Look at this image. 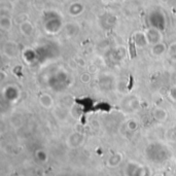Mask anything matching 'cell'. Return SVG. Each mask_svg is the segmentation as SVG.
<instances>
[{"label": "cell", "instance_id": "cell-6", "mask_svg": "<svg viewBox=\"0 0 176 176\" xmlns=\"http://www.w3.org/2000/svg\"><path fill=\"white\" fill-rule=\"evenodd\" d=\"M128 126H129V128H130V129L135 130L136 128H137L138 125H137V123H136V120H129Z\"/></svg>", "mask_w": 176, "mask_h": 176}, {"label": "cell", "instance_id": "cell-2", "mask_svg": "<svg viewBox=\"0 0 176 176\" xmlns=\"http://www.w3.org/2000/svg\"><path fill=\"white\" fill-rule=\"evenodd\" d=\"M154 117L159 122H165L168 117L167 110L162 107H156L154 109Z\"/></svg>", "mask_w": 176, "mask_h": 176}, {"label": "cell", "instance_id": "cell-1", "mask_svg": "<svg viewBox=\"0 0 176 176\" xmlns=\"http://www.w3.org/2000/svg\"><path fill=\"white\" fill-rule=\"evenodd\" d=\"M38 101H39V104H40L43 108H46V109H50V108H52L53 105H54V100H53V98L48 94H41L40 96H39Z\"/></svg>", "mask_w": 176, "mask_h": 176}, {"label": "cell", "instance_id": "cell-3", "mask_svg": "<svg viewBox=\"0 0 176 176\" xmlns=\"http://www.w3.org/2000/svg\"><path fill=\"white\" fill-rule=\"evenodd\" d=\"M91 80V73L90 72H85L80 75V82L83 83H88Z\"/></svg>", "mask_w": 176, "mask_h": 176}, {"label": "cell", "instance_id": "cell-4", "mask_svg": "<svg viewBox=\"0 0 176 176\" xmlns=\"http://www.w3.org/2000/svg\"><path fill=\"white\" fill-rule=\"evenodd\" d=\"M162 45H156L154 48H152V54H154V56H161L162 54H163L164 52H165V48H160Z\"/></svg>", "mask_w": 176, "mask_h": 176}, {"label": "cell", "instance_id": "cell-5", "mask_svg": "<svg viewBox=\"0 0 176 176\" xmlns=\"http://www.w3.org/2000/svg\"><path fill=\"white\" fill-rule=\"evenodd\" d=\"M169 95H170V98L172 99L173 101L176 102V87L171 88L170 92H169Z\"/></svg>", "mask_w": 176, "mask_h": 176}]
</instances>
